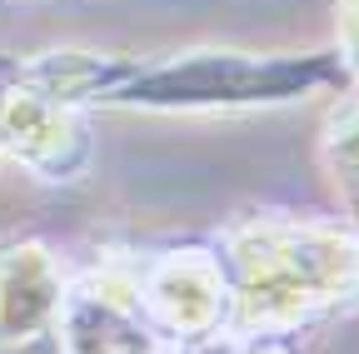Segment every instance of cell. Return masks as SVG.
Returning a JSON list of instances; mask_svg holds the SVG:
<instances>
[{
  "instance_id": "cell-4",
  "label": "cell",
  "mask_w": 359,
  "mask_h": 354,
  "mask_svg": "<svg viewBox=\"0 0 359 354\" xmlns=\"http://www.w3.org/2000/svg\"><path fill=\"white\" fill-rule=\"evenodd\" d=\"M6 135L11 145L30 160V165H55V155H65V145H75L80 130L50 105V100H11L6 105Z\"/></svg>"
},
{
  "instance_id": "cell-5",
  "label": "cell",
  "mask_w": 359,
  "mask_h": 354,
  "mask_svg": "<svg viewBox=\"0 0 359 354\" xmlns=\"http://www.w3.org/2000/svg\"><path fill=\"white\" fill-rule=\"evenodd\" d=\"M339 30H344V60L359 75V0H339Z\"/></svg>"
},
{
  "instance_id": "cell-1",
  "label": "cell",
  "mask_w": 359,
  "mask_h": 354,
  "mask_svg": "<svg viewBox=\"0 0 359 354\" xmlns=\"http://www.w3.org/2000/svg\"><path fill=\"white\" fill-rule=\"evenodd\" d=\"M240 320L280 325L344 294L359 275V250L334 230H264L240 245Z\"/></svg>"
},
{
  "instance_id": "cell-2",
  "label": "cell",
  "mask_w": 359,
  "mask_h": 354,
  "mask_svg": "<svg viewBox=\"0 0 359 354\" xmlns=\"http://www.w3.org/2000/svg\"><path fill=\"white\" fill-rule=\"evenodd\" d=\"M219 294H224L219 270L205 264V259H195V254L170 259L165 270L155 275V285H150L155 309H160L175 329H190V334L195 329H210L219 320Z\"/></svg>"
},
{
  "instance_id": "cell-3",
  "label": "cell",
  "mask_w": 359,
  "mask_h": 354,
  "mask_svg": "<svg viewBox=\"0 0 359 354\" xmlns=\"http://www.w3.org/2000/svg\"><path fill=\"white\" fill-rule=\"evenodd\" d=\"M55 280H50V264L40 259V250H15V259L0 270V329L11 339L30 334L40 320L55 315Z\"/></svg>"
}]
</instances>
